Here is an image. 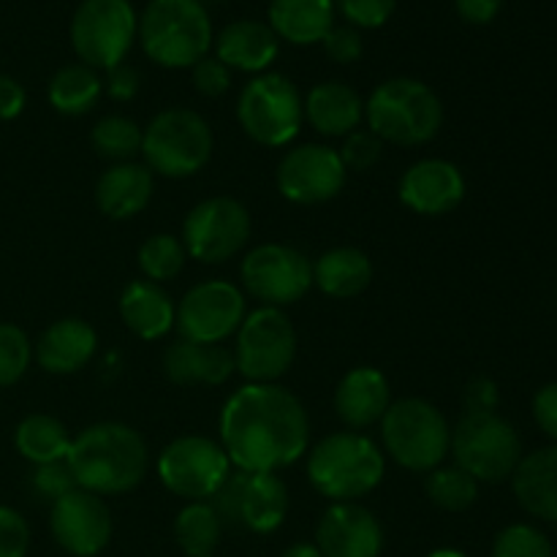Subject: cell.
Masks as SVG:
<instances>
[{"instance_id": "obj_8", "label": "cell", "mask_w": 557, "mask_h": 557, "mask_svg": "<svg viewBox=\"0 0 557 557\" xmlns=\"http://www.w3.org/2000/svg\"><path fill=\"white\" fill-rule=\"evenodd\" d=\"M237 123L261 147H292L305 125V96L288 76L267 71L253 76L237 96Z\"/></svg>"}, {"instance_id": "obj_48", "label": "cell", "mask_w": 557, "mask_h": 557, "mask_svg": "<svg viewBox=\"0 0 557 557\" xmlns=\"http://www.w3.org/2000/svg\"><path fill=\"white\" fill-rule=\"evenodd\" d=\"M27 92L14 76L0 74V120H14L25 112Z\"/></svg>"}, {"instance_id": "obj_18", "label": "cell", "mask_w": 557, "mask_h": 557, "mask_svg": "<svg viewBox=\"0 0 557 557\" xmlns=\"http://www.w3.org/2000/svg\"><path fill=\"white\" fill-rule=\"evenodd\" d=\"M49 531L71 557H96L112 542V511L101 495L76 487L52 504Z\"/></svg>"}, {"instance_id": "obj_16", "label": "cell", "mask_w": 557, "mask_h": 557, "mask_svg": "<svg viewBox=\"0 0 557 557\" xmlns=\"http://www.w3.org/2000/svg\"><path fill=\"white\" fill-rule=\"evenodd\" d=\"M248 315L245 292L232 281H201L190 286L177 302L174 330L183 341L223 346L237 335L239 324Z\"/></svg>"}, {"instance_id": "obj_39", "label": "cell", "mask_w": 557, "mask_h": 557, "mask_svg": "<svg viewBox=\"0 0 557 557\" xmlns=\"http://www.w3.org/2000/svg\"><path fill=\"white\" fill-rule=\"evenodd\" d=\"M335 14L346 20V25L357 30H375L392 20L397 9V0H332Z\"/></svg>"}, {"instance_id": "obj_38", "label": "cell", "mask_w": 557, "mask_h": 557, "mask_svg": "<svg viewBox=\"0 0 557 557\" xmlns=\"http://www.w3.org/2000/svg\"><path fill=\"white\" fill-rule=\"evenodd\" d=\"M493 557H555V547L536 525L515 522L495 536Z\"/></svg>"}, {"instance_id": "obj_47", "label": "cell", "mask_w": 557, "mask_h": 557, "mask_svg": "<svg viewBox=\"0 0 557 557\" xmlns=\"http://www.w3.org/2000/svg\"><path fill=\"white\" fill-rule=\"evenodd\" d=\"M498 400V384L493 379L479 375L466 386V411H495Z\"/></svg>"}, {"instance_id": "obj_12", "label": "cell", "mask_w": 557, "mask_h": 557, "mask_svg": "<svg viewBox=\"0 0 557 557\" xmlns=\"http://www.w3.org/2000/svg\"><path fill=\"white\" fill-rule=\"evenodd\" d=\"M139 38V16L131 0H82L71 20V47L79 63L109 71L125 63Z\"/></svg>"}, {"instance_id": "obj_35", "label": "cell", "mask_w": 557, "mask_h": 557, "mask_svg": "<svg viewBox=\"0 0 557 557\" xmlns=\"http://www.w3.org/2000/svg\"><path fill=\"white\" fill-rule=\"evenodd\" d=\"M424 495L441 511H468L479 498V482L460 466H438L424 473Z\"/></svg>"}, {"instance_id": "obj_22", "label": "cell", "mask_w": 557, "mask_h": 557, "mask_svg": "<svg viewBox=\"0 0 557 557\" xmlns=\"http://www.w3.org/2000/svg\"><path fill=\"white\" fill-rule=\"evenodd\" d=\"M98 351V332L90 321L65 315L52 321L33 346V359L49 375H74L92 362Z\"/></svg>"}, {"instance_id": "obj_28", "label": "cell", "mask_w": 557, "mask_h": 557, "mask_svg": "<svg viewBox=\"0 0 557 557\" xmlns=\"http://www.w3.org/2000/svg\"><path fill=\"white\" fill-rule=\"evenodd\" d=\"M511 487L528 515L557 522V444L522 455Z\"/></svg>"}, {"instance_id": "obj_17", "label": "cell", "mask_w": 557, "mask_h": 557, "mask_svg": "<svg viewBox=\"0 0 557 557\" xmlns=\"http://www.w3.org/2000/svg\"><path fill=\"white\" fill-rule=\"evenodd\" d=\"M348 169L337 147L305 141L283 152L275 172L277 194L299 207H319L337 199L346 188Z\"/></svg>"}, {"instance_id": "obj_5", "label": "cell", "mask_w": 557, "mask_h": 557, "mask_svg": "<svg viewBox=\"0 0 557 557\" xmlns=\"http://www.w3.org/2000/svg\"><path fill=\"white\" fill-rule=\"evenodd\" d=\"M139 41L161 69H194L212 49V20L201 0H150L139 16Z\"/></svg>"}, {"instance_id": "obj_42", "label": "cell", "mask_w": 557, "mask_h": 557, "mask_svg": "<svg viewBox=\"0 0 557 557\" xmlns=\"http://www.w3.org/2000/svg\"><path fill=\"white\" fill-rule=\"evenodd\" d=\"M190 82L199 96L221 98L232 90V69H226L215 54H207L190 69Z\"/></svg>"}, {"instance_id": "obj_24", "label": "cell", "mask_w": 557, "mask_h": 557, "mask_svg": "<svg viewBox=\"0 0 557 557\" xmlns=\"http://www.w3.org/2000/svg\"><path fill=\"white\" fill-rule=\"evenodd\" d=\"M215 58L226 69L243 74H267L281 54V38L267 22L237 20L228 22L215 36Z\"/></svg>"}, {"instance_id": "obj_10", "label": "cell", "mask_w": 557, "mask_h": 557, "mask_svg": "<svg viewBox=\"0 0 557 557\" xmlns=\"http://www.w3.org/2000/svg\"><path fill=\"white\" fill-rule=\"evenodd\" d=\"M299 337L286 310L259 305L234 335V368L245 384H277L297 359Z\"/></svg>"}, {"instance_id": "obj_40", "label": "cell", "mask_w": 557, "mask_h": 557, "mask_svg": "<svg viewBox=\"0 0 557 557\" xmlns=\"http://www.w3.org/2000/svg\"><path fill=\"white\" fill-rule=\"evenodd\" d=\"M337 152H341L343 166L348 172H370L384 156V141L370 134L368 128H359L343 139V147Z\"/></svg>"}, {"instance_id": "obj_41", "label": "cell", "mask_w": 557, "mask_h": 557, "mask_svg": "<svg viewBox=\"0 0 557 557\" xmlns=\"http://www.w3.org/2000/svg\"><path fill=\"white\" fill-rule=\"evenodd\" d=\"M30 487L38 498L54 504L58 498L69 495L71 490H76L74 473H71L69 462H47V466H33L30 473Z\"/></svg>"}, {"instance_id": "obj_52", "label": "cell", "mask_w": 557, "mask_h": 557, "mask_svg": "<svg viewBox=\"0 0 557 557\" xmlns=\"http://www.w3.org/2000/svg\"><path fill=\"white\" fill-rule=\"evenodd\" d=\"M210 557H212V555H210Z\"/></svg>"}, {"instance_id": "obj_3", "label": "cell", "mask_w": 557, "mask_h": 557, "mask_svg": "<svg viewBox=\"0 0 557 557\" xmlns=\"http://www.w3.org/2000/svg\"><path fill=\"white\" fill-rule=\"evenodd\" d=\"M308 482L330 504H359L386 476V455L370 435L337 430L305 455Z\"/></svg>"}, {"instance_id": "obj_23", "label": "cell", "mask_w": 557, "mask_h": 557, "mask_svg": "<svg viewBox=\"0 0 557 557\" xmlns=\"http://www.w3.org/2000/svg\"><path fill=\"white\" fill-rule=\"evenodd\" d=\"M152 194H156V174L145 163L125 161L112 163L96 180L92 199H96L98 212L109 221H131L147 210Z\"/></svg>"}, {"instance_id": "obj_7", "label": "cell", "mask_w": 557, "mask_h": 557, "mask_svg": "<svg viewBox=\"0 0 557 557\" xmlns=\"http://www.w3.org/2000/svg\"><path fill=\"white\" fill-rule=\"evenodd\" d=\"M212 152L215 134L210 123L196 109L169 107L145 125L139 156L156 177L188 180L212 161Z\"/></svg>"}, {"instance_id": "obj_32", "label": "cell", "mask_w": 557, "mask_h": 557, "mask_svg": "<svg viewBox=\"0 0 557 557\" xmlns=\"http://www.w3.org/2000/svg\"><path fill=\"white\" fill-rule=\"evenodd\" d=\"M71 441H74V435L52 413H27L14 430L16 451L30 466H47V462L65 460Z\"/></svg>"}, {"instance_id": "obj_50", "label": "cell", "mask_w": 557, "mask_h": 557, "mask_svg": "<svg viewBox=\"0 0 557 557\" xmlns=\"http://www.w3.org/2000/svg\"><path fill=\"white\" fill-rule=\"evenodd\" d=\"M281 557H324V555L319 553V547H315V544L302 542V544H292V547H288Z\"/></svg>"}, {"instance_id": "obj_6", "label": "cell", "mask_w": 557, "mask_h": 557, "mask_svg": "<svg viewBox=\"0 0 557 557\" xmlns=\"http://www.w3.org/2000/svg\"><path fill=\"white\" fill-rule=\"evenodd\" d=\"M379 428L384 455L411 473H430L444 466L451 451L449 419L424 397L392 400Z\"/></svg>"}, {"instance_id": "obj_2", "label": "cell", "mask_w": 557, "mask_h": 557, "mask_svg": "<svg viewBox=\"0 0 557 557\" xmlns=\"http://www.w3.org/2000/svg\"><path fill=\"white\" fill-rule=\"evenodd\" d=\"M79 490L92 495H125L139 487L150 468V449L136 428L125 422H96L74 435L69 457Z\"/></svg>"}, {"instance_id": "obj_1", "label": "cell", "mask_w": 557, "mask_h": 557, "mask_svg": "<svg viewBox=\"0 0 557 557\" xmlns=\"http://www.w3.org/2000/svg\"><path fill=\"white\" fill-rule=\"evenodd\" d=\"M218 441L234 471L277 473L308 455L310 417L286 386L243 384L223 403Z\"/></svg>"}, {"instance_id": "obj_36", "label": "cell", "mask_w": 557, "mask_h": 557, "mask_svg": "<svg viewBox=\"0 0 557 557\" xmlns=\"http://www.w3.org/2000/svg\"><path fill=\"white\" fill-rule=\"evenodd\" d=\"M185 261H188V253H185L183 239L166 232H158L152 237H147L139 245V253H136V264H139L141 277L158 283V286L174 281L185 270Z\"/></svg>"}, {"instance_id": "obj_31", "label": "cell", "mask_w": 557, "mask_h": 557, "mask_svg": "<svg viewBox=\"0 0 557 557\" xmlns=\"http://www.w3.org/2000/svg\"><path fill=\"white\" fill-rule=\"evenodd\" d=\"M103 96V79L96 69L85 63H69L54 71L49 79V107L63 117H82L98 107Z\"/></svg>"}, {"instance_id": "obj_49", "label": "cell", "mask_w": 557, "mask_h": 557, "mask_svg": "<svg viewBox=\"0 0 557 557\" xmlns=\"http://www.w3.org/2000/svg\"><path fill=\"white\" fill-rule=\"evenodd\" d=\"M504 0H455L457 14L471 25H487L498 16Z\"/></svg>"}, {"instance_id": "obj_20", "label": "cell", "mask_w": 557, "mask_h": 557, "mask_svg": "<svg viewBox=\"0 0 557 557\" xmlns=\"http://www.w3.org/2000/svg\"><path fill=\"white\" fill-rule=\"evenodd\" d=\"M315 547L324 557H381L384 528L362 504H330L315 525Z\"/></svg>"}, {"instance_id": "obj_19", "label": "cell", "mask_w": 557, "mask_h": 557, "mask_svg": "<svg viewBox=\"0 0 557 557\" xmlns=\"http://www.w3.org/2000/svg\"><path fill=\"white\" fill-rule=\"evenodd\" d=\"M466 174L446 158H422L403 172L397 199L422 218L451 215L466 199Z\"/></svg>"}, {"instance_id": "obj_26", "label": "cell", "mask_w": 557, "mask_h": 557, "mask_svg": "<svg viewBox=\"0 0 557 557\" xmlns=\"http://www.w3.org/2000/svg\"><path fill=\"white\" fill-rule=\"evenodd\" d=\"M234 373V354L226 346H205L177 337L163 351V375L177 386H223Z\"/></svg>"}, {"instance_id": "obj_21", "label": "cell", "mask_w": 557, "mask_h": 557, "mask_svg": "<svg viewBox=\"0 0 557 557\" xmlns=\"http://www.w3.org/2000/svg\"><path fill=\"white\" fill-rule=\"evenodd\" d=\"M332 406L346 430L362 433V430L379 424L386 408L392 406L389 379L373 364H357L337 381Z\"/></svg>"}, {"instance_id": "obj_29", "label": "cell", "mask_w": 557, "mask_h": 557, "mask_svg": "<svg viewBox=\"0 0 557 557\" xmlns=\"http://www.w3.org/2000/svg\"><path fill=\"white\" fill-rule=\"evenodd\" d=\"M373 283V261L364 250L341 245L313 261V286L330 299H354Z\"/></svg>"}, {"instance_id": "obj_33", "label": "cell", "mask_w": 557, "mask_h": 557, "mask_svg": "<svg viewBox=\"0 0 557 557\" xmlns=\"http://www.w3.org/2000/svg\"><path fill=\"white\" fill-rule=\"evenodd\" d=\"M174 542L188 557H210L221 544L223 522L210 500L185 504L174 517Z\"/></svg>"}, {"instance_id": "obj_11", "label": "cell", "mask_w": 557, "mask_h": 557, "mask_svg": "<svg viewBox=\"0 0 557 557\" xmlns=\"http://www.w3.org/2000/svg\"><path fill=\"white\" fill-rule=\"evenodd\" d=\"M232 471L234 466L223 451L221 441L199 433L169 441L156 460L158 482L185 504L215 498Z\"/></svg>"}, {"instance_id": "obj_34", "label": "cell", "mask_w": 557, "mask_h": 557, "mask_svg": "<svg viewBox=\"0 0 557 557\" xmlns=\"http://www.w3.org/2000/svg\"><path fill=\"white\" fill-rule=\"evenodd\" d=\"M141 136L145 125L136 123L134 117L125 114H103L90 131V145L98 158L112 163L134 161L141 152Z\"/></svg>"}, {"instance_id": "obj_15", "label": "cell", "mask_w": 557, "mask_h": 557, "mask_svg": "<svg viewBox=\"0 0 557 557\" xmlns=\"http://www.w3.org/2000/svg\"><path fill=\"white\" fill-rule=\"evenodd\" d=\"M210 504L215 506L223 525L270 536L286 522L292 500L286 482L277 473L232 471Z\"/></svg>"}, {"instance_id": "obj_37", "label": "cell", "mask_w": 557, "mask_h": 557, "mask_svg": "<svg viewBox=\"0 0 557 557\" xmlns=\"http://www.w3.org/2000/svg\"><path fill=\"white\" fill-rule=\"evenodd\" d=\"M33 362V343L22 326L0 321V389L25 379Z\"/></svg>"}, {"instance_id": "obj_44", "label": "cell", "mask_w": 557, "mask_h": 557, "mask_svg": "<svg viewBox=\"0 0 557 557\" xmlns=\"http://www.w3.org/2000/svg\"><path fill=\"white\" fill-rule=\"evenodd\" d=\"M321 44H324L326 58L335 60L337 65H351L364 54L362 33L351 25H335Z\"/></svg>"}, {"instance_id": "obj_51", "label": "cell", "mask_w": 557, "mask_h": 557, "mask_svg": "<svg viewBox=\"0 0 557 557\" xmlns=\"http://www.w3.org/2000/svg\"><path fill=\"white\" fill-rule=\"evenodd\" d=\"M428 557H468L466 553H460V549H449V547H444V549H435V553H430Z\"/></svg>"}, {"instance_id": "obj_43", "label": "cell", "mask_w": 557, "mask_h": 557, "mask_svg": "<svg viewBox=\"0 0 557 557\" xmlns=\"http://www.w3.org/2000/svg\"><path fill=\"white\" fill-rule=\"evenodd\" d=\"M30 547L27 520L11 506H0V557H25Z\"/></svg>"}, {"instance_id": "obj_4", "label": "cell", "mask_w": 557, "mask_h": 557, "mask_svg": "<svg viewBox=\"0 0 557 557\" xmlns=\"http://www.w3.org/2000/svg\"><path fill=\"white\" fill-rule=\"evenodd\" d=\"M364 125L392 147H422L441 134L444 103L438 92L413 76H392L364 101Z\"/></svg>"}, {"instance_id": "obj_14", "label": "cell", "mask_w": 557, "mask_h": 557, "mask_svg": "<svg viewBox=\"0 0 557 557\" xmlns=\"http://www.w3.org/2000/svg\"><path fill=\"white\" fill-rule=\"evenodd\" d=\"M243 292L264 308H288L313 288V261L294 245L261 243L243 256Z\"/></svg>"}, {"instance_id": "obj_27", "label": "cell", "mask_w": 557, "mask_h": 557, "mask_svg": "<svg viewBox=\"0 0 557 557\" xmlns=\"http://www.w3.org/2000/svg\"><path fill=\"white\" fill-rule=\"evenodd\" d=\"M120 319L128 326L131 335L139 341L156 343L163 341L169 332H174V319H177V302L169 297V292L158 283L131 281L120 294Z\"/></svg>"}, {"instance_id": "obj_25", "label": "cell", "mask_w": 557, "mask_h": 557, "mask_svg": "<svg viewBox=\"0 0 557 557\" xmlns=\"http://www.w3.org/2000/svg\"><path fill=\"white\" fill-rule=\"evenodd\" d=\"M305 123H310V128L321 136L346 139L348 134L362 128L364 98L346 82H321L305 96Z\"/></svg>"}, {"instance_id": "obj_46", "label": "cell", "mask_w": 557, "mask_h": 557, "mask_svg": "<svg viewBox=\"0 0 557 557\" xmlns=\"http://www.w3.org/2000/svg\"><path fill=\"white\" fill-rule=\"evenodd\" d=\"M533 419H536L539 430L557 444V381L536 392V397H533Z\"/></svg>"}, {"instance_id": "obj_30", "label": "cell", "mask_w": 557, "mask_h": 557, "mask_svg": "<svg viewBox=\"0 0 557 557\" xmlns=\"http://www.w3.org/2000/svg\"><path fill=\"white\" fill-rule=\"evenodd\" d=\"M281 41L297 47H313L335 27V3L332 0H272L270 22Z\"/></svg>"}, {"instance_id": "obj_13", "label": "cell", "mask_w": 557, "mask_h": 557, "mask_svg": "<svg viewBox=\"0 0 557 557\" xmlns=\"http://www.w3.org/2000/svg\"><path fill=\"white\" fill-rule=\"evenodd\" d=\"M250 234H253V218H250L248 207L234 196L218 194L190 207L180 239H183L188 259L218 267L243 253Z\"/></svg>"}, {"instance_id": "obj_45", "label": "cell", "mask_w": 557, "mask_h": 557, "mask_svg": "<svg viewBox=\"0 0 557 557\" xmlns=\"http://www.w3.org/2000/svg\"><path fill=\"white\" fill-rule=\"evenodd\" d=\"M139 87H141V76L131 63H120L107 71L103 90H107L109 98H114V101H131V98H136Z\"/></svg>"}, {"instance_id": "obj_9", "label": "cell", "mask_w": 557, "mask_h": 557, "mask_svg": "<svg viewBox=\"0 0 557 557\" xmlns=\"http://www.w3.org/2000/svg\"><path fill=\"white\" fill-rule=\"evenodd\" d=\"M451 460L479 484L515 476L522 460L520 433L498 411H466L451 430Z\"/></svg>"}]
</instances>
